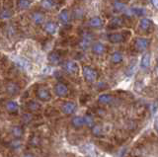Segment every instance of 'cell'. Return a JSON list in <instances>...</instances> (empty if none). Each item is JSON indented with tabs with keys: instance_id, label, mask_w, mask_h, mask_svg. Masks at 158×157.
I'll return each instance as SVG.
<instances>
[{
	"instance_id": "29",
	"label": "cell",
	"mask_w": 158,
	"mask_h": 157,
	"mask_svg": "<svg viewBox=\"0 0 158 157\" xmlns=\"http://www.w3.org/2000/svg\"><path fill=\"white\" fill-rule=\"evenodd\" d=\"M42 5L44 8H46V9H52V7H54L56 3H54L53 0H43Z\"/></svg>"
},
{
	"instance_id": "34",
	"label": "cell",
	"mask_w": 158,
	"mask_h": 157,
	"mask_svg": "<svg viewBox=\"0 0 158 157\" xmlns=\"http://www.w3.org/2000/svg\"><path fill=\"white\" fill-rule=\"evenodd\" d=\"M127 147H123V148H122L120 150V152H118V157H125V155L127 154Z\"/></svg>"
},
{
	"instance_id": "26",
	"label": "cell",
	"mask_w": 158,
	"mask_h": 157,
	"mask_svg": "<svg viewBox=\"0 0 158 157\" xmlns=\"http://www.w3.org/2000/svg\"><path fill=\"white\" fill-rule=\"evenodd\" d=\"M31 5V1L30 0H18L17 1V6L20 10H24V9H27Z\"/></svg>"
},
{
	"instance_id": "17",
	"label": "cell",
	"mask_w": 158,
	"mask_h": 157,
	"mask_svg": "<svg viewBox=\"0 0 158 157\" xmlns=\"http://www.w3.org/2000/svg\"><path fill=\"white\" fill-rule=\"evenodd\" d=\"M71 124L73 126L77 127V129H80L83 126H85V122H84V118L83 117H73Z\"/></svg>"
},
{
	"instance_id": "38",
	"label": "cell",
	"mask_w": 158,
	"mask_h": 157,
	"mask_svg": "<svg viewBox=\"0 0 158 157\" xmlns=\"http://www.w3.org/2000/svg\"><path fill=\"white\" fill-rule=\"evenodd\" d=\"M24 157H34V155H32V154H27V155H25Z\"/></svg>"
},
{
	"instance_id": "5",
	"label": "cell",
	"mask_w": 158,
	"mask_h": 157,
	"mask_svg": "<svg viewBox=\"0 0 158 157\" xmlns=\"http://www.w3.org/2000/svg\"><path fill=\"white\" fill-rule=\"evenodd\" d=\"M63 68H64V70H65L68 73V74H71V75L77 74V72L79 70L77 63L75 61H73V60L66 61L65 63H64Z\"/></svg>"
},
{
	"instance_id": "31",
	"label": "cell",
	"mask_w": 158,
	"mask_h": 157,
	"mask_svg": "<svg viewBox=\"0 0 158 157\" xmlns=\"http://www.w3.org/2000/svg\"><path fill=\"white\" fill-rule=\"evenodd\" d=\"M92 134L96 136H100L103 134V130H102V126H94L92 127Z\"/></svg>"
},
{
	"instance_id": "28",
	"label": "cell",
	"mask_w": 158,
	"mask_h": 157,
	"mask_svg": "<svg viewBox=\"0 0 158 157\" xmlns=\"http://www.w3.org/2000/svg\"><path fill=\"white\" fill-rule=\"evenodd\" d=\"M15 62L17 63V65L19 67L23 68V69H26V68H28V66H29V63L27 62V60H23L21 57H17L16 60H15Z\"/></svg>"
},
{
	"instance_id": "20",
	"label": "cell",
	"mask_w": 158,
	"mask_h": 157,
	"mask_svg": "<svg viewBox=\"0 0 158 157\" xmlns=\"http://www.w3.org/2000/svg\"><path fill=\"white\" fill-rule=\"evenodd\" d=\"M151 26V21L147 18H142L139 22V29L141 31H147Z\"/></svg>"
},
{
	"instance_id": "16",
	"label": "cell",
	"mask_w": 158,
	"mask_h": 157,
	"mask_svg": "<svg viewBox=\"0 0 158 157\" xmlns=\"http://www.w3.org/2000/svg\"><path fill=\"white\" fill-rule=\"evenodd\" d=\"M103 25V21L100 17H92L90 20H89V26L92 27V28H101Z\"/></svg>"
},
{
	"instance_id": "12",
	"label": "cell",
	"mask_w": 158,
	"mask_h": 157,
	"mask_svg": "<svg viewBox=\"0 0 158 157\" xmlns=\"http://www.w3.org/2000/svg\"><path fill=\"white\" fill-rule=\"evenodd\" d=\"M5 110H6L8 113H10V114H15V113L18 112L19 106L16 102L8 101V102H6V104H5Z\"/></svg>"
},
{
	"instance_id": "6",
	"label": "cell",
	"mask_w": 158,
	"mask_h": 157,
	"mask_svg": "<svg viewBox=\"0 0 158 157\" xmlns=\"http://www.w3.org/2000/svg\"><path fill=\"white\" fill-rule=\"evenodd\" d=\"M5 91L10 96H15L19 94L20 92V86L15 82H8L5 84Z\"/></svg>"
},
{
	"instance_id": "25",
	"label": "cell",
	"mask_w": 158,
	"mask_h": 157,
	"mask_svg": "<svg viewBox=\"0 0 158 157\" xmlns=\"http://www.w3.org/2000/svg\"><path fill=\"white\" fill-rule=\"evenodd\" d=\"M23 131L24 130L22 129V126H16L12 129V134L14 135L15 138H21L22 135H23Z\"/></svg>"
},
{
	"instance_id": "19",
	"label": "cell",
	"mask_w": 158,
	"mask_h": 157,
	"mask_svg": "<svg viewBox=\"0 0 158 157\" xmlns=\"http://www.w3.org/2000/svg\"><path fill=\"white\" fill-rule=\"evenodd\" d=\"M113 100V97L110 94H101L98 98V102L102 105H107L110 104Z\"/></svg>"
},
{
	"instance_id": "35",
	"label": "cell",
	"mask_w": 158,
	"mask_h": 157,
	"mask_svg": "<svg viewBox=\"0 0 158 157\" xmlns=\"http://www.w3.org/2000/svg\"><path fill=\"white\" fill-rule=\"evenodd\" d=\"M31 119H32L31 115H29V114H25V115H23V121H24V122H28Z\"/></svg>"
},
{
	"instance_id": "36",
	"label": "cell",
	"mask_w": 158,
	"mask_h": 157,
	"mask_svg": "<svg viewBox=\"0 0 158 157\" xmlns=\"http://www.w3.org/2000/svg\"><path fill=\"white\" fill-rule=\"evenodd\" d=\"M151 4L153 5V7L158 10V0H151Z\"/></svg>"
},
{
	"instance_id": "37",
	"label": "cell",
	"mask_w": 158,
	"mask_h": 157,
	"mask_svg": "<svg viewBox=\"0 0 158 157\" xmlns=\"http://www.w3.org/2000/svg\"><path fill=\"white\" fill-rule=\"evenodd\" d=\"M154 129L156 130V131L158 132V117L155 119L154 121Z\"/></svg>"
},
{
	"instance_id": "15",
	"label": "cell",
	"mask_w": 158,
	"mask_h": 157,
	"mask_svg": "<svg viewBox=\"0 0 158 157\" xmlns=\"http://www.w3.org/2000/svg\"><path fill=\"white\" fill-rule=\"evenodd\" d=\"M31 17H32V20L34 21V23L37 24V25H41L44 20V15L42 12H39V11L34 12Z\"/></svg>"
},
{
	"instance_id": "1",
	"label": "cell",
	"mask_w": 158,
	"mask_h": 157,
	"mask_svg": "<svg viewBox=\"0 0 158 157\" xmlns=\"http://www.w3.org/2000/svg\"><path fill=\"white\" fill-rule=\"evenodd\" d=\"M82 74L84 79H85L87 82H95L98 78V72L94 69V68L90 67V66H83L82 67Z\"/></svg>"
},
{
	"instance_id": "3",
	"label": "cell",
	"mask_w": 158,
	"mask_h": 157,
	"mask_svg": "<svg viewBox=\"0 0 158 157\" xmlns=\"http://www.w3.org/2000/svg\"><path fill=\"white\" fill-rule=\"evenodd\" d=\"M149 40L145 38H137L135 41V48L137 52H143L149 47Z\"/></svg>"
},
{
	"instance_id": "10",
	"label": "cell",
	"mask_w": 158,
	"mask_h": 157,
	"mask_svg": "<svg viewBox=\"0 0 158 157\" xmlns=\"http://www.w3.org/2000/svg\"><path fill=\"white\" fill-rule=\"evenodd\" d=\"M44 30L46 33L49 34V35H54V34L57 32V25L54 22L49 21V22L44 24Z\"/></svg>"
},
{
	"instance_id": "23",
	"label": "cell",
	"mask_w": 158,
	"mask_h": 157,
	"mask_svg": "<svg viewBox=\"0 0 158 157\" xmlns=\"http://www.w3.org/2000/svg\"><path fill=\"white\" fill-rule=\"evenodd\" d=\"M113 7L117 12H123V11H125L126 8H127L125 3H123L121 1H118V0H116V1L113 3Z\"/></svg>"
},
{
	"instance_id": "13",
	"label": "cell",
	"mask_w": 158,
	"mask_h": 157,
	"mask_svg": "<svg viewBox=\"0 0 158 157\" xmlns=\"http://www.w3.org/2000/svg\"><path fill=\"white\" fill-rule=\"evenodd\" d=\"M48 61L52 63V64L56 65L58 63H60L61 61V56L59 55L58 52H52L48 55Z\"/></svg>"
},
{
	"instance_id": "39",
	"label": "cell",
	"mask_w": 158,
	"mask_h": 157,
	"mask_svg": "<svg viewBox=\"0 0 158 157\" xmlns=\"http://www.w3.org/2000/svg\"><path fill=\"white\" fill-rule=\"evenodd\" d=\"M156 74H157V76H158V66H157V68H156Z\"/></svg>"
},
{
	"instance_id": "33",
	"label": "cell",
	"mask_w": 158,
	"mask_h": 157,
	"mask_svg": "<svg viewBox=\"0 0 158 157\" xmlns=\"http://www.w3.org/2000/svg\"><path fill=\"white\" fill-rule=\"evenodd\" d=\"M13 15L12 11L10 9H3L2 12H1V18L2 19H8V18H11V16Z\"/></svg>"
},
{
	"instance_id": "8",
	"label": "cell",
	"mask_w": 158,
	"mask_h": 157,
	"mask_svg": "<svg viewBox=\"0 0 158 157\" xmlns=\"http://www.w3.org/2000/svg\"><path fill=\"white\" fill-rule=\"evenodd\" d=\"M92 41H93V37L91 36V34L85 33L81 38V41H80V43H79V46H80V48H82V50H86V48H88L91 46Z\"/></svg>"
},
{
	"instance_id": "9",
	"label": "cell",
	"mask_w": 158,
	"mask_h": 157,
	"mask_svg": "<svg viewBox=\"0 0 158 157\" xmlns=\"http://www.w3.org/2000/svg\"><path fill=\"white\" fill-rule=\"evenodd\" d=\"M108 40L113 43H123L125 41V36L121 33H114V34H110V35L108 36Z\"/></svg>"
},
{
	"instance_id": "4",
	"label": "cell",
	"mask_w": 158,
	"mask_h": 157,
	"mask_svg": "<svg viewBox=\"0 0 158 157\" xmlns=\"http://www.w3.org/2000/svg\"><path fill=\"white\" fill-rule=\"evenodd\" d=\"M54 92L58 97H66L69 93V89L66 84H64L62 82H58L54 86Z\"/></svg>"
},
{
	"instance_id": "27",
	"label": "cell",
	"mask_w": 158,
	"mask_h": 157,
	"mask_svg": "<svg viewBox=\"0 0 158 157\" xmlns=\"http://www.w3.org/2000/svg\"><path fill=\"white\" fill-rule=\"evenodd\" d=\"M131 13L132 14V15H135V16H137V17H142V16H144L145 15V10L143 8H132L131 10Z\"/></svg>"
},
{
	"instance_id": "2",
	"label": "cell",
	"mask_w": 158,
	"mask_h": 157,
	"mask_svg": "<svg viewBox=\"0 0 158 157\" xmlns=\"http://www.w3.org/2000/svg\"><path fill=\"white\" fill-rule=\"evenodd\" d=\"M37 97L39 98L41 101H44V102H47V101H49L52 99V95H51V92L48 89V88L44 87V86H41L39 87L37 89Z\"/></svg>"
},
{
	"instance_id": "14",
	"label": "cell",
	"mask_w": 158,
	"mask_h": 157,
	"mask_svg": "<svg viewBox=\"0 0 158 157\" xmlns=\"http://www.w3.org/2000/svg\"><path fill=\"white\" fill-rule=\"evenodd\" d=\"M150 58H151V55L150 52H146L141 57V61H140V66L143 69H146V68L149 67L150 65Z\"/></svg>"
},
{
	"instance_id": "30",
	"label": "cell",
	"mask_w": 158,
	"mask_h": 157,
	"mask_svg": "<svg viewBox=\"0 0 158 157\" xmlns=\"http://www.w3.org/2000/svg\"><path fill=\"white\" fill-rule=\"evenodd\" d=\"M84 122H85V126H87L88 127L94 126V120L90 115H86L84 117Z\"/></svg>"
},
{
	"instance_id": "32",
	"label": "cell",
	"mask_w": 158,
	"mask_h": 157,
	"mask_svg": "<svg viewBox=\"0 0 158 157\" xmlns=\"http://www.w3.org/2000/svg\"><path fill=\"white\" fill-rule=\"evenodd\" d=\"M85 148H86V152H87V154H88V155H90L91 157H96L95 149H94L93 145H91V144H87V145L85 146Z\"/></svg>"
},
{
	"instance_id": "22",
	"label": "cell",
	"mask_w": 158,
	"mask_h": 157,
	"mask_svg": "<svg viewBox=\"0 0 158 157\" xmlns=\"http://www.w3.org/2000/svg\"><path fill=\"white\" fill-rule=\"evenodd\" d=\"M123 55L121 52H115L111 56V61L113 63H115V64H118V63H121L123 61Z\"/></svg>"
},
{
	"instance_id": "24",
	"label": "cell",
	"mask_w": 158,
	"mask_h": 157,
	"mask_svg": "<svg viewBox=\"0 0 158 157\" xmlns=\"http://www.w3.org/2000/svg\"><path fill=\"white\" fill-rule=\"evenodd\" d=\"M123 25V19L122 18H113L112 20L109 23V27L110 28H117V27H121Z\"/></svg>"
},
{
	"instance_id": "21",
	"label": "cell",
	"mask_w": 158,
	"mask_h": 157,
	"mask_svg": "<svg viewBox=\"0 0 158 157\" xmlns=\"http://www.w3.org/2000/svg\"><path fill=\"white\" fill-rule=\"evenodd\" d=\"M27 109L30 112H38L41 109V105L36 101H30L27 103Z\"/></svg>"
},
{
	"instance_id": "7",
	"label": "cell",
	"mask_w": 158,
	"mask_h": 157,
	"mask_svg": "<svg viewBox=\"0 0 158 157\" xmlns=\"http://www.w3.org/2000/svg\"><path fill=\"white\" fill-rule=\"evenodd\" d=\"M61 111L65 115H72L76 111V104L74 102H65L61 105Z\"/></svg>"
},
{
	"instance_id": "18",
	"label": "cell",
	"mask_w": 158,
	"mask_h": 157,
	"mask_svg": "<svg viewBox=\"0 0 158 157\" xmlns=\"http://www.w3.org/2000/svg\"><path fill=\"white\" fill-rule=\"evenodd\" d=\"M58 19L62 24H67L69 22V20H70V15H69V12L66 10V9H63V10L59 13Z\"/></svg>"
},
{
	"instance_id": "11",
	"label": "cell",
	"mask_w": 158,
	"mask_h": 157,
	"mask_svg": "<svg viewBox=\"0 0 158 157\" xmlns=\"http://www.w3.org/2000/svg\"><path fill=\"white\" fill-rule=\"evenodd\" d=\"M92 52L93 53H95L97 56H101L106 52V47L105 45H103L102 43H99V42L94 43L92 46Z\"/></svg>"
}]
</instances>
